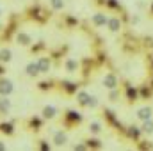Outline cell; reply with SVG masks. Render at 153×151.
I'll return each instance as SVG.
<instances>
[{
  "instance_id": "10",
  "label": "cell",
  "mask_w": 153,
  "mask_h": 151,
  "mask_svg": "<svg viewBox=\"0 0 153 151\" xmlns=\"http://www.w3.org/2000/svg\"><path fill=\"white\" fill-rule=\"evenodd\" d=\"M11 107H13V103H11L9 96H2L0 94V117L7 115V114L11 112Z\"/></svg>"
},
{
  "instance_id": "19",
  "label": "cell",
  "mask_w": 153,
  "mask_h": 151,
  "mask_svg": "<svg viewBox=\"0 0 153 151\" xmlns=\"http://www.w3.org/2000/svg\"><path fill=\"white\" fill-rule=\"evenodd\" d=\"M7 150V146H5V142H2V141H0V151H5Z\"/></svg>"
},
{
  "instance_id": "14",
  "label": "cell",
  "mask_w": 153,
  "mask_h": 151,
  "mask_svg": "<svg viewBox=\"0 0 153 151\" xmlns=\"http://www.w3.org/2000/svg\"><path fill=\"white\" fill-rule=\"evenodd\" d=\"M41 115H43L45 119H53V117L57 115V109H55L53 105H45L43 110H41Z\"/></svg>"
},
{
  "instance_id": "4",
  "label": "cell",
  "mask_w": 153,
  "mask_h": 151,
  "mask_svg": "<svg viewBox=\"0 0 153 151\" xmlns=\"http://www.w3.org/2000/svg\"><path fill=\"white\" fill-rule=\"evenodd\" d=\"M52 142H53V146L61 148V146H66V144L70 142V137H68V133H66L64 130H57V132L53 133V137H52Z\"/></svg>"
},
{
  "instance_id": "9",
  "label": "cell",
  "mask_w": 153,
  "mask_h": 151,
  "mask_svg": "<svg viewBox=\"0 0 153 151\" xmlns=\"http://www.w3.org/2000/svg\"><path fill=\"white\" fill-rule=\"evenodd\" d=\"M25 75L30 76V78H36V76L41 75V71H39V66H38V61H30V62L25 66Z\"/></svg>"
},
{
  "instance_id": "2",
  "label": "cell",
  "mask_w": 153,
  "mask_h": 151,
  "mask_svg": "<svg viewBox=\"0 0 153 151\" xmlns=\"http://www.w3.org/2000/svg\"><path fill=\"white\" fill-rule=\"evenodd\" d=\"M102 85H103L107 91H112V89H116V87H117V76H116V73H112V71H107L105 75L102 76Z\"/></svg>"
},
{
  "instance_id": "8",
  "label": "cell",
  "mask_w": 153,
  "mask_h": 151,
  "mask_svg": "<svg viewBox=\"0 0 153 151\" xmlns=\"http://www.w3.org/2000/svg\"><path fill=\"white\" fill-rule=\"evenodd\" d=\"M135 117L139 119V121H146V119H153V109L152 107H141V109H137V112H135Z\"/></svg>"
},
{
  "instance_id": "5",
  "label": "cell",
  "mask_w": 153,
  "mask_h": 151,
  "mask_svg": "<svg viewBox=\"0 0 153 151\" xmlns=\"http://www.w3.org/2000/svg\"><path fill=\"white\" fill-rule=\"evenodd\" d=\"M16 43L20 44V46H30L32 44V36L29 34V32H25V30H20V32H16Z\"/></svg>"
},
{
  "instance_id": "16",
  "label": "cell",
  "mask_w": 153,
  "mask_h": 151,
  "mask_svg": "<svg viewBox=\"0 0 153 151\" xmlns=\"http://www.w3.org/2000/svg\"><path fill=\"white\" fill-rule=\"evenodd\" d=\"M141 133H144V135H152L153 133V119L141 121Z\"/></svg>"
},
{
  "instance_id": "11",
  "label": "cell",
  "mask_w": 153,
  "mask_h": 151,
  "mask_svg": "<svg viewBox=\"0 0 153 151\" xmlns=\"http://www.w3.org/2000/svg\"><path fill=\"white\" fill-rule=\"evenodd\" d=\"M64 68H66L68 73H76V71L80 70V62H78L76 59H73V57H70V59H66Z\"/></svg>"
},
{
  "instance_id": "21",
  "label": "cell",
  "mask_w": 153,
  "mask_h": 151,
  "mask_svg": "<svg viewBox=\"0 0 153 151\" xmlns=\"http://www.w3.org/2000/svg\"><path fill=\"white\" fill-rule=\"evenodd\" d=\"M0 32H2V21H0Z\"/></svg>"
},
{
  "instance_id": "13",
  "label": "cell",
  "mask_w": 153,
  "mask_h": 151,
  "mask_svg": "<svg viewBox=\"0 0 153 151\" xmlns=\"http://www.w3.org/2000/svg\"><path fill=\"white\" fill-rule=\"evenodd\" d=\"M13 61V50L11 48H0V62L9 64Z\"/></svg>"
},
{
  "instance_id": "7",
  "label": "cell",
  "mask_w": 153,
  "mask_h": 151,
  "mask_svg": "<svg viewBox=\"0 0 153 151\" xmlns=\"http://www.w3.org/2000/svg\"><path fill=\"white\" fill-rule=\"evenodd\" d=\"M105 27L109 29V32H111V34H117V32L121 30V27H123V23H121V20H119L117 16H111Z\"/></svg>"
},
{
  "instance_id": "6",
  "label": "cell",
  "mask_w": 153,
  "mask_h": 151,
  "mask_svg": "<svg viewBox=\"0 0 153 151\" xmlns=\"http://www.w3.org/2000/svg\"><path fill=\"white\" fill-rule=\"evenodd\" d=\"M109 18H111V16H107L105 13H94V14L91 16V23H93L94 27H105L107 21H109Z\"/></svg>"
},
{
  "instance_id": "17",
  "label": "cell",
  "mask_w": 153,
  "mask_h": 151,
  "mask_svg": "<svg viewBox=\"0 0 153 151\" xmlns=\"http://www.w3.org/2000/svg\"><path fill=\"white\" fill-rule=\"evenodd\" d=\"M48 5L53 11H62L66 7V0H48Z\"/></svg>"
},
{
  "instance_id": "15",
  "label": "cell",
  "mask_w": 153,
  "mask_h": 151,
  "mask_svg": "<svg viewBox=\"0 0 153 151\" xmlns=\"http://www.w3.org/2000/svg\"><path fill=\"white\" fill-rule=\"evenodd\" d=\"M102 132H103V126H102L100 121H91L89 123V133L91 135H102Z\"/></svg>"
},
{
  "instance_id": "12",
  "label": "cell",
  "mask_w": 153,
  "mask_h": 151,
  "mask_svg": "<svg viewBox=\"0 0 153 151\" xmlns=\"http://www.w3.org/2000/svg\"><path fill=\"white\" fill-rule=\"evenodd\" d=\"M38 66H39V71H41V73H48V71L52 70V61H50L48 57H39Z\"/></svg>"
},
{
  "instance_id": "18",
  "label": "cell",
  "mask_w": 153,
  "mask_h": 151,
  "mask_svg": "<svg viewBox=\"0 0 153 151\" xmlns=\"http://www.w3.org/2000/svg\"><path fill=\"white\" fill-rule=\"evenodd\" d=\"M109 98H111V101H117V98H119V91H117V87L111 91V96H109Z\"/></svg>"
},
{
  "instance_id": "20",
  "label": "cell",
  "mask_w": 153,
  "mask_h": 151,
  "mask_svg": "<svg viewBox=\"0 0 153 151\" xmlns=\"http://www.w3.org/2000/svg\"><path fill=\"white\" fill-rule=\"evenodd\" d=\"M2 14H4V11H2V7H0V18H2Z\"/></svg>"
},
{
  "instance_id": "3",
  "label": "cell",
  "mask_w": 153,
  "mask_h": 151,
  "mask_svg": "<svg viewBox=\"0 0 153 151\" xmlns=\"http://www.w3.org/2000/svg\"><path fill=\"white\" fill-rule=\"evenodd\" d=\"M14 91V84L11 78H5V76H0V94L2 96H11Z\"/></svg>"
},
{
  "instance_id": "1",
  "label": "cell",
  "mask_w": 153,
  "mask_h": 151,
  "mask_svg": "<svg viewBox=\"0 0 153 151\" xmlns=\"http://www.w3.org/2000/svg\"><path fill=\"white\" fill-rule=\"evenodd\" d=\"M76 103L82 105V107H89V109H96V107H98L96 96L89 94L87 91H78V93H76Z\"/></svg>"
}]
</instances>
